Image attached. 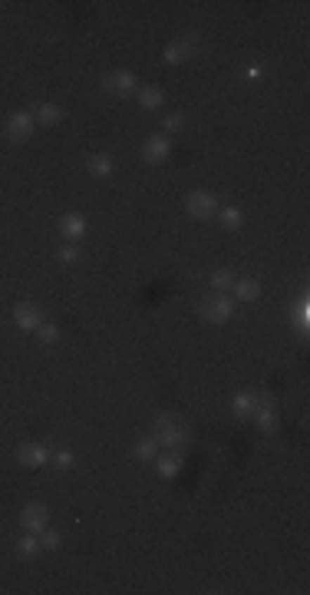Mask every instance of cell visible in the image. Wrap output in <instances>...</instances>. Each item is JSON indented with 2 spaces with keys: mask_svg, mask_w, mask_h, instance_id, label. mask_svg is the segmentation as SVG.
<instances>
[{
  "mask_svg": "<svg viewBox=\"0 0 310 595\" xmlns=\"http://www.w3.org/2000/svg\"><path fill=\"white\" fill-rule=\"evenodd\" d=\"M172 152V139L165 136V132H155V136H149L146 139V146H142V159L149 165H162L165 159H169Z\"/></svg>",
  "mask_w": 310,
  "mask_h": 595,
  "instance_id": "cell-7",
  "label": "cell"
},
{
  "mask_svg": "<svg viewBox=\"0 0 310 595\" xmlns=\"http://www.w3.org/2000/svg\"><path fill=\"white\" fill-rule=\"evenodd\" d=\"M13 325L20 327V331H37L43 325V308L33 301H20L13 308Z\"/></svg>",
  "mask_w": 310,
  "mask_h": 595,
  "instance_id": "cell-8",
  "label": "cell"
},
{
  "mask_svg": "<svg viewBox=\"0 0 310 595\" xmlns=\"http://www.w3.org/2000/svg\"><path fill=\"white\" fill-rule=\"evenodd\" d=\"M231 284H235V275H231L228 268H214L212 271V288H214V292H228Z\"/></svg>",
  "mask_w": 310,
  "mask_h": 595,
  "instance_id": "cell-23",
  "label": "cell"
},
{
  "mask_svg": "<svg viewBox=\"0 0 310 595\" xmlns=\"http://www.w3.org/2000/svg\"><path fill=\"white\" fill-rule=\"evenodd\" d=\"M218 222H221V228H228V232H238V228L245 225V212L238 206H225V208H218Z\"/></svg>",
  "mask_w": 310,
  "mask_h": 595,
  "instance_id": "cell-17",
  "label": "cell"
},
{
  "mask_svg": "<svg viewBox=\"0 0 310 595\" xmlns=\"http://www.w3.org/2000/svg\"><path fill=\"white\" fill-rule=\"evenodd\" d=\"M103 89L112 93V96H132V93H139V80L132 70H112V73L103 76Z\"/></svg>",
  "mask_w": 310,
  "mask_h": 595,
  "instance_id": "cell-2",
  "label": "cell"
},
{
  "mask_svg": "<svg viewBox=\"0 0 310 595\" xmlns=\"http://www.w3.org/2000/svg\"><path fill=\"white\" fill-rule=\"evenodd\" d=\"M155 440H159L162 450H182V446L192 444V433L185 423H172L165 430H155Z\"/></svg>",
  "mask_w": 310,
  "mask_h": 595,
  "instance_id": "cell-6",
  "label": "cell"
},
{
  "mask_svg": "<svg viewBox=\"0 0 310 595\" xmlns=\"http://www.w3.org/2000/svg\"><path fill=\"white\" fill-rule=\"evenodd\" d=\"M37 536H40V549H46V552H56L60 546H63V536H60L56 530H50V526H46L43 532H37Z\"/></svg>",
  "mask_w": 310,
  "mask_h": 595,
  "instance_id": "cell-22",
  "label": "cell"
},
{
  "mask_svg": "<svg viewBox=\"0 0 310 595\" xmlns=\"http://www.w3.org/2000/svg\"><path fill=\"white\" fill-rule=\"evenodd\" d=\"M37 334H40V344H56V341H60V327L50 325V321H43V325L37 327Z\"/></svg>",
  "mask_w": 310,
  "mask_h": 595,
  "instance_id": "cell-25",
  "label": "cell"
},
{
  "mask_svg": "<svg viewBox=\"0 0 310 595\" xmlns=\"http://www.w3.org/2000/svg\"><path fill=\"white\" fill-rule=\"evenodd\" d=\"M182 466H185L182 450H162V453L155 456V470H159V476H165V480H175V476L182 473Z\"/></svg>",
  "mask_w": 310,
  "mask_h": 595,
  "instance_id": "cell-10",
  "label": "cell"
},
{
  "mask_svg": "<svg viewBox=\"0 0 310 595\" xmlns=\"http://www.w3.org/2000/svg\"><path fill=\"white\" fill-rule=\"evenodd\" d=\"M231 407H235L238 417H254V411H257V394H254V390H241V394H235Z\"/></svg>",
  "mask_w": 310,
  "mask_h": 595,
  "instance_id": "cell-14",
  "label": "cell"
},
{
  "mask_svg": "<svg viewBox=\"0 0 310 595\" xmlns=\"http://www.w3.org/2000/svg\"><path fill=\"white\" fill-rule=\"evenodd\" d=\"M136 96H139V106L142 109H159L162 103H165V93H162L159 87H139V93H136Z\"/></svg>",
  "mask_w": 310,
  "mask_h": 595,
  "instance_id": "cell-20",
  "label": "cell"
},
{
  "mask_svg": "<svg viewBox=\"0 0 310 595\" xmlns=\"http://www.w3.org/2000/svg\"><path fill=\"white\" fill-rule=\"evenodd\" d=\"M188 56H192V40H175V44L165 46L162 63H165V66H179V63H185Z\"/></svg>",
  "mask_w": 310,
  "mask_h": 595,
  "instance_id": "cell-12",
  "label": "cell"
},
{
  "mask_svg": "<svg viewBox=\"0 0 310 595\" xmlns=\"http://www.w3.org/2000/svg\"><path fill=\"white\" fill-rule=\"evenodd\" d=\"M159 440L155 437H142V440H136V450H132V456L136 460H142V463H152L155 456H159Z\"/></svg>",
  "mask_w": 310,
  "mask_h": 595,
  "instance_id": "cell-16",
  "label": "cell"
},
{
  "mask_svg": "<svg viewBox=\"0 0 310 595\" xmlns=\"http://www.w3.org/2000/svg\"><path fill=\"white\" fill-rule=\"evenodd\" d=\"M60 258H63L66 265H73V261H79V245H76V242H66L63 249H60Z\"/></svg>",
  "mask_w": 310,
  "mask_h": 595,
  "instance_id": "cell-27",
  "label": "cell"
},
{
  "mask_svg": "<svg viewBox=\"0 0 310 595\" xmlns=\"http://www.w3.org/2000/svg\"><path fill=\"white\" fill-rule=\"evenodd\" d=\"M20 526L23 532H43L46 526H50V513H46V506L43 503H27V506L20 509Z\"/></svg>",
  "mask_w": 310,
  "mask_h": 595,
  "instance_id": "cell-5",
  "label": "cell"
},
{
  "mask_svg": "<svg viewBox=\"0 0 310 595\" xmlns=\"http://www.w3.org/2000/svg\"><path fill=\"white\" fill-rule=\"evenodd\" d=\"M40 536H33V532H27V536H20V539H17V556H20V559H37V556H40Z\"/></svg>",
  "mask_w": 310,
  "mask_h": 595,
  "instance_id": "cell-19",
  "label": "cell"
},
{
  "mask_svg": "<svg viewBox=\"0 0 310 595\" xmlns=\"http://www.w3.org/2000/svg\"><path fill=\"white\" fill-rule=\"evenodd\" d=\"M185 208H188V215H192V218L205 222V218L218 215V199H214V192L195 189V192H188V199H185Z\"/></svg>",
  "mask_w": 310,
  "mask_h": 595,
  "instance_id": "cell-3",
  "label": "cell"
},
{
  "mask_svg": "<svg viewBox=\"0 0 310 595\" xmlns=\"http://www.w3.org/2000/svg\"><path fill=\"white\" fill-rule=\"evenodd\" d=\"M33 126H37L33 113L20 109V113H13V116L7 119V126H4V136H7L11 142H27V139L33 136Z\"/></svg>",
  "mask_w": 310,
  "mask_h": 595,
  "instance_id": "cell-4",
  "label": "cell"
},
{
  "mask_svg": "<svg viewBox=\"0 0 310 595\" xmlns=\"http://www.w3.org/2000/svg\"><path fill=\"white\" fill-rule=\"evenodd\" d=\"M50 460H53V466H60V470H70V466L76 463L73 450H50Z\"/></svg>",
  "mask_w": 310,
  "mask_h": 595,
  "instance_id": "cell-26",
  "label": "cell"
},
{
  "mask_svg": "<svg viewBox=\"0 0 310 595\" xmlns=\"http://www.w3.org/2000/svg\"><path fill=\"white\" fill-rule=\"evenodd\" d=\"M17 463L30 466V470H37V466H43V463H50V446H43V444H20V446H17Z\"/></svg>",
  "mask_w": 310,
  "mask_h": 595,
  "instance_id": "cell-9",
  "label": "cell"
},
{
  "mask_svg": "<svg viewBox=\"0 0 310 595\" xmlns=\"http://www.w3.org/2000/svg\"><path fill=\"white\" fill-rule=\"evenodd\" d=\"M60 235H63L66 242H79V238L86 235V215H79V212H66V215L60 218Z\"/></svg>",
  "mask_w": 310,
  "mask_h": 595,
  "instance_id": "cell-11",
  "label": "cell"
},
{
  "mask_svg": "<svg viewBox=\"0 0 310 595\" xmlns=\"http://www.w3.org/2000/svg\"><path fill=\"white\" fill-rule=\"evenodd\" d=\"M33 119H37L40 126H56V123L63 119V106H56V103H43V106L33 109Z\"/></svg>",
  "mask_w": 310,
  "mask_h": 595,
  "instance_id": "cell-15",
  "label": "cell"
},
{
  "mask_svg": "<svg viewBox=\"0 0 310 595\" xmlns=\"http://www.w3.org/2000/svg\"><path fill=\"white\" fill-rule=\"evenodd\" d=\"M162 130H165V136L185 130V113H169V116L162 119Z\"/></svg>",
  "mask_w": 310,
  "mask_h": 595,
  "instance_id": "cell-24",
  "label": "cell"
},
{
  "mask_svg": "<svg viewBox=\"0 0 310 595\" xmlns=\"http://www.w3.org/2000/svg\"><path fill=\"white\" fill-rule=\"evenodd\" d=\"M231 292H235L238 301H257L261 298V282L257 278H235Z\"/></svg>",
  "mask_w": 310,
  "mask_h": 595,
  "instance_id": "cell-13",
  "label": "cell"
},
{
  "mask_svg": "<svg viewBox=\"0 0 310 595\" xmlns=\"http://www.w3.org/2000/svg\"><path fill=\"white\" fill-rule=\"evenodd\" d=\"M86 169H89V175H96V179H106V175H112V159L103 156V152H96V156L86 159Z\"/></svg>",
  "mask_w": 310,
  "mask_h": 595,
  "instance_id": "cell-18",
  "label": "cell"
},
{
  "mask_svg": "<svg viewBox=\"0 0 310 595\" xmlns=\"http://www.w3.org/2000/svg\"><path fill=\"white\" fill-rule=\"evenodd\" d=\"M254 420H257V427L264 433H274L278 430V413H274V407H257L254 411Z\"/></svg>",
  "mask_w": 310,
  "mask_h": 595,
  "instance_id": "cell-21",
  "label": "cell"
},
{
  "mask_svg": "<svg viewBox=\"0 0 310 595\" xmlns=\"http://www.w3.org/2000/svg\"><path fill=\"white\" fill-rule=\"evenodd\" d=\"M231 314H235V298L228 292H214L212 298L202 301V321H208V325H221Z\"/></svg>",
  "mask_w": 310,
  "mask_h": 595,
  "instance_id": "cell-1",
  "label": "cell"
},
{
  "mask_svg": "<svg viewBox=\"0 0 310 595\" xmlns=\"http://www.w3.org/2000/svg\"><path fill=\"white\" fill-rule=\"evenodd\" d=\"M172 423H179L175 413H159V417H155V430H165V427H172Z\"/></svg>",
  "mask_w": 310,
  "mask_h": 595,
  "instance_id": "cell-28",
  "label": "cell"
}]
</instances>
